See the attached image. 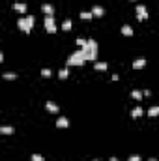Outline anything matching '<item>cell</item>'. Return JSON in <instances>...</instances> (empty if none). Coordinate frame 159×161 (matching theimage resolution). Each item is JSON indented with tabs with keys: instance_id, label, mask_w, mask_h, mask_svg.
Returning <instances> with one entry per match:
<instances>
[{
	"instance_id": "25",
	"label": "cell",
	"mask_w": 159,
	"mask_h": 161,
	"mask_svg": "<svg viewBox=\"0 0 159 161\" xmlns=\"http://www.w3.org/2000/svg\"><path fill=\"white\" fill-rule=\"evenodd\" d=\"M127 161H141V156H131Z\"/></svg>"
},
{
	"instance_id": "22",
	"label": "cell",
	"mask_w": 159,
	"mask_h": 161,
	"mask_svg": "<svg viewBox=\"0 0 159 161\" xmlns=\"http://www.w3.org/2000/svg\"><path fill=\"white\" fill-rule=\"evenodd\" d=\"M52 75V71L51 69H41V77H45V79H49Z\"/></svg>"
},
{
	"instance_id": "16",
	"label": "cell",
	"mask_w": 159,
	"mask_h": 161,
	"mask_svg": "<svg viewBox=\"0 0 159 161\" xmlns=\"http://www.w3.org/2000/svg\"><path fill=\"white\" fill-rule=\"evenodd\" d=\"M148 114H150V116H159V107L157 105L150 107V109H148Z\"/></svg>"
},
{
	"instance_id": "7",
	"label": "cell",
	"mask_w": 159,
	"mask_h": 161,
	"mask_svg": "<svg viewBox=\"0 0 159 161\" xmlns=\"http://www.w3.org/2000/svg\"><path fill=\"white\" fill-rule=\"evenodd\" d=\"M92 13H94V17H103L105 15V9L101 6H94L92 8Z\"/></svg>"
},
{
	"instance_id": "4",
	"label": "cell",
	"mask_w": 159,
	"mask_h": 161,
	"mask_svg": "<svg viewBox=\"0 0 159 161\" xmlns=\"http://www.w3.org/2000/svg\"><path fill=\"white\" fill-rule=\"evenodd\" d=\"M45 30L49 34H54L56 32V24H54V17L52 15H45Z\"/></svg>"
},
{
	"instance_id": "3",
	"label": "cell",
	"mask_w": 159,
	"mask_h": 161,
	"mask_svg": "<svg viewBox=\"0 0 159 161\" xmlns=\"http://www.w3.org/2000/svg\"><path fill=\"white\" fill-rule=\"evenodd\" d=\"M86 62V58H84V54H82V51L79 49V51H75L69 58H67V66H82Z\"/></svg>"
},
{
	"instance_id": "15",
	"label": "cell",
	"mask_w": 159,
	"mask_h": 161,
	"mask_svg": "<svg viewBox=\"0 0 159 161\" xmlns=\"http://www.w3.org/2000/svg\"><path fill=\"white\" fill-rule=\"evenodd\" d=\"M131 96H133V99H137V101H141V99L144 98V94H142L141 90H133V92H131Z\"/></svg>"
},
{
	"instance_id": "26",
	"label": "cell",
	"mask_w": 159,
	"mask_h": 161,
	"mask_svg": "<svg viewBox=\"0 0 159 161\" xmlns=\"http://www.w3.org/2000/svg\"><path fill=\"white\" fill-rule=\"evenodd\" d=\"M109 161H120V159H118L116 156H112V158H111V159H109Z\"/></svg>"
},
{
	"instance_id": "17",
	"label": "cell",
	"mask_w": 159,
	"mask_h": 161,
	"mask_svg": "<svg viewBox=\"0 0 159 161\" xmlns=\"http://www.w3.org/2000/svg\"><path fill=\"white\" fill-rule=\"evenodd\" d=\"M81 19H86V21H92V19H94V13H92V11H82V13H81Z\"/></svg>"
},
{
	"instance_id": "29",
	"label": "cell",
	"mask_w": 159,
	"mask_h": 161,
	"mask_svg": "<svg viewBox=\"0 0 159 161\" xmlns=\"http://www.w3.org/2000/svg\"><path fill=\"white\" fill-rule=\"evenodd\" d=\"M94 161H97V159H94Z\"/></svg>"
},
{
	"instance_id": "23",
	"label": "cell",
	"mask_w": 159,
	"mask_h": 161,
	"mask_svg": "<svg viewBox=\"0 0 159 161\" xmlns=\"http://www.w3.org/2000/svg\"><path fill=\"white\" fill-rule=\"evenodd\" d=\"M32 161H45V158L39 156V154H34V156H32Z\"/></svg>"
},
{
	"instance_id": "13",
	"label": "cell",
	"mask_w": 159,
	"mask_h": 161,
	"mask_svg": "<svg viewBox=\"0 0 159 161\" xmlns=\"http://www.w3.org/2000/svg\"><path fill=\"white\" fill-rule=\"evenodd\" d=\"M122 34L129 38V36H133V28H131L129 24H124V26H122Z\"/></svg>"
},
{
	"instance_id": "14",
	"label": "cell",
	"mask_w": 159,
	"mask_h": 161,
	"mask_svg": "<svg viewBox=\"0 0 159 161\" xmlns=\"http://www.w3.org/2000/svg\"><path fill=\"white\" fill-rule=\"evenodd\" d=\"M13 8H15L17 11H21V13H24V11H26V4H22V2H17V4H13Z\"/></svg>"
},
{
	"instance_id": "27",
	"label": "cell",
	"mask_w": 159,
	"mask_h": 161,
	"mask_svg": "<svg viewBox=\"0 0 159 161\" xmlns=\"http://www.w3.org/2000/svg\"><path fill=\"white\" fill-rule=\"evenodd\" d=\"M148 161H157V159H148Z\"/></svg>"
},
{
	"instance_id": "2",
	"label": "cell",
	"mask_w": 159,
	"mask_h": 161,
	"mask_svg": "<svg viewBox=\"0 0 159 161\" xmlns=\"http://www.w3.org/2000/svg\"><path fill=\"white\" fill-rule=\"evenodd\" d=\"M34 15H30V17H24V19H19L17 21V26L22 30V32H26V34H30V30L34 28Z\"/></svg>"
},
{
	"instance_id": "20",
	"label": "cell",
	"mask_w": 159,
	"mask_h": 161,
	"mask_svg": "<svg viewBox=\"0 0 159 161\" xmlns=\"http://www.w3.org/2000/svg\"><path fill=\"white\" fill-rule=\"evenodd\" d=\"M67 75H69L67 68H64V69H60V71H58V77H60V79H67Z\"/></svg>"
},
{
	"instance_id": "18",
	"label": "cell",
	"mask_w": 159,
	"mask_h": 161,
	"mask_svg": "<svg viewBox=\"0 0 159 161\" xmlns=\"http://www.w3.org/2000/svg\"><path fill=\"white\" fill-rule=\"evenodd\" d=\"M62 30H64V32H67V30H71V21H69V19H66V21L62 23Z\"/></svg>"
},
{
	"instance_id": "11",
	"label": "cell",
	"mask_w": 159,
	"mask_h": 161,
	"mask_svg": "<svg viewBox=\"0 0 159 161\" xmlns=\"http://www.w3.org/2000/svg\"><path fill=\"white\" fill-rule=\"evenodd\" d=\"M94 68H96V71H107L109 64H107V62H96V64H94Z\"/></svg>"
},
{
	"instance_id": "21",
	"label": "cell",
	"mask_w": 159,
	"mask_h": 161,
	"mask_svg": "<svg viewBox=\"0 0 159 161\" xmlns=\"http://www.w3.org/2000/svg\"><path fill=\"white\" fill-rule=\"evenodd\" d=\"M2 77H4V79H6V81H11V79H15V77H17V75H15V73H9V71H6V73H4V75H2Z\"/></svg>"
},
{
	"instance_id": "28",
	"label": "cell",
	"mask_w": 159,
	"mask_h": 161,
	"mask_svg": "<svg viewBox=\"0 0 159 161\" xmlns=\"http://www.w3.org/2000/svg\"><path fill=\"white\" fill-rule=\"evenodd\" d=\"M131 2H135V0H131Z\"/></svg>"
},
{
	"instance_id": "10",
	"label": "cell",
	"mask_w": 159,
	"mask_h": 161,
	"mask_svg": "<svg viewBox=\"0 0 159 161\" xmlns=\"http://www.w3.org/2000/svg\"><path fill=\"white\" fill-rule=\"evenodd\" d=\"M144 66H146V60H144V58H137V60L133 62V68H135V69H142Z\"/></svg>"
},
{
	"instance_id": "1",
	"label": "cell",
	"mask_w": 159,
	"mask_h": 161,
	"mask_svg": "<svg viewBox=\"0 0 159 161\" xmlns=\"http://www.w3.org/2000/svg\"><path fill=\"white\" fill-rule=\"evenodd\" d=\"M81 51H82V54H84L86 62H88V60H90V62H94V60L97 58V41H96V39H88V41H86V45H84Z\"/></svg>"
},
{
	"instance_id": "9",
	"label": "cell",
	"mask_w": 159,
	"mask_h": 161,
	"mask_svg": "<svg viewBox=\"0 0 159 161\" xmlns=\"http://www.w3.org/2000/svg\"><path fill=\"white\" fill-rule=\"evenodd\" d=\"M41 11H43L45 15H52V13H54V8H52L51 4H43V6H41Z\"/></svg>"
},
{
	"instance_id": "19",
	"label": "cell",
	"mask_w": 159,
	"mask_h": 161,
	"mask_svg": "<svg viewBox=\"0 0 159 161\" xmlns=\"http://www.w3.org/2000/svg\"><path fill=\"white\" fill-rule=\"evenodd\" d=\"M141 114H142V109H141V107H135V109L131 111V116H133V118H139Z\"/></svg>"
},
{
	"instance_id": "8",
	"label": "cell",
	"mask_w": 159,
	"mask_h": 161,
	"mask_svg": "<svg viewBox=\"0 0 159 161\" xmlns=\"http://www.w3.org/2000/svg\"><path fill=\"white\" fill-rule=\"evenodd\" d=\"M56 126H58V128H62V129H64V128H67V126H69V120H67V118H66V116H60V118H58V120H56Z\"/></svg>"
},
{
	"instance_id": "12",
	"label": "cell",
	"mask_w": 159,
	"mask_h": 161,
	"mask_svg": "<svg viewBox=\"0 0 159 161\" xmlns=\"http://www.w3.org/2000/svg\"><path fill=\"white\" fill-rule=\"evenodd\" d=\"M13 131H15V129H13L11 126H0V133H2V135H11Z\"/></svg>"
},
{
	"instance_id": "24",
	"label": "cell",
	"mask_w": 159,
	"mask_h": 161,
	"mask_svg": "<svg viewBox=\"0 0 159 161\" xmlns=\"http://www.w3.org/2000/svg\"><path fill=\"white\" fill-rule=\"evenodd\" d=\"M86 41H88V39H77V45H79L81 49H82V47L86 45Z\"/></svg>"
},
{
	"instance_id": "6",
	"label": "cell",
	"mask_w": 159,
	"mask_h": 161,
	"mask_svg": "<svg viewBox=\"0 0 159 161\" xmlns=\"http://www.w3.org/2000/svg\"><path fill=\"white\" fill-rule=\"evenodd\" d=\"M45 109H47L49 113H52V114H56V113H60V109H58V105H56V103H52V101H45Z\"/></svg>"
},
{
	"instance_id": "5",
	"label": "cell",
	"mask_w": 159,
	"mask_h": 161,
	"mask_svg": "<svg viewBox=\"0 0 159 161\" xmlns=\"http://www.w3.org/2000/svg\"><path fill=\"white\" fill-rule=\"evenodd\" d=\"M135 9H137V19H139V21H146V19H148V9H146V6H137Z\"/></svg>"
}]
</instances>
